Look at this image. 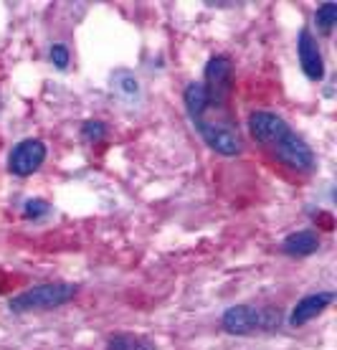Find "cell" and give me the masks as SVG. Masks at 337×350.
Masks as SVG:
<instances>
[{"mask_svg": "<svg viewBox=\"0 0 337 350\" xmlns=\"http://www.w3.org/2000/svg\"><path fill=\"white\" fill-rule=\"evenodd\" d=\"M246 127H249L251 137L259 145H264L284 167L297 170V173H310L312 167H314V152H312V148L279 114L251 112Z\"/></svg>", "mask_w": 337, "mask_h": 350, "instance_id": "obj_1", "label": "cell"}, {"mask_svg": "<svg viewBox=\"0 0 337 350\" xmlns=\"http://www.w3.org/2000/svg\"><path fill=\"white\" fill-rule=\"evenodd\" d=\"M221 325H224L226 333L231 335L274 333L279 325H282V310H277V307L234 305L224 312Z\"/></svg>", "mask_w": 337, "mask_h": 350, "instance_id": "obj_2", "label": "cell"}, {"mask_svg": "<svg viewBox=\"0 0 337 350\" xmlns=\"http://www.w3.org/2000/svg\"><path fill=\"white\" fill-rule=\"evenodd\" d=\"M77 297V287L66 282H53V284H38L26 292H21L8 302L10 312H36V310H53V307L66 305L69 299Z\"/></svg>", "mask_w": 337, "mask_h": 350, "instance_id": "obj_3", "label": "cell"}, {"mask_svg": "<svg viewBox=\"0 0 337 350\" xmlns=\"http://www.w3.org/2000/svg\"><path fill=\"white\" fill-rule=\"evenodd\" d=\"M196 124V130L198 135L203 137L208 148L218 152V155H226V158H234L243 150V142H241V135L236 130L231 122H206V120H198Z\"/></svg>", "mask_w": 337, "mask_h": 350, "instance_id": "obj_4", "label": "cell"}, {"mask_svg": "<svg viewBox=\"0 0 337 350\" xmlns=\"http://www.w3.org/2000/svg\"><path fill=\"white\" fill-rule=\"evenodd\" d=\"M203 87L208 92V102L211 107H221L231 94V87H234V66H231V59L228 56H213L206 66V81Z\"/></svg>", "mask_w": 337, "mask_h": 350, "instance_id": "obj_5", "label": "cell"}, {"mask_svg": "<svg viewBox=\"0 0 337 350\" xmlns=\"http://www.w3.org/2000/svg\"><path fill=\"white\" fill-rule=\"evenodd\" d=\"M46 142L41 140H33V137H28V140H21L13 148L8 158V170L18 178H28V175H33L38 167L46 163Z\"/></svg>", "mask_w": 337, "mask_h": 350, "instance_id": "obj_6", "label": "cell"}, {"mask_svg": "<svg viewBox=\"0 0 337 350\" xmlns=\"http://www.w3.org/2000/svg\"><path fill=\"white\" fill-rule=\"evenodd\" d=\"M297 51H299V66H302L304 77L310 81H322L325 79V62H322L320 46L314 41V36L302 28L299 38H297Z\"/></svg>", "mask_w": 337, "mask_h": 350, "instance_id": "obj_7", "label": "cell"}, {"mask_svg": "<svg viewBox=\"0 0 337 350\" xmlns=\"http://www.w3.org/2000/svg\"><path fill=\"white\" fill-rule=\"evenodd\" d=\"M335 302V292H314V295H307L302 297L292 310V317H289V325L292 327H302L310 320L320 315L322 310H327V305Z\"/></svg>", "mask_w": 337, "mask_h": 350, "instance_id": "obj_8", "label": "cell"}, {"mask_svg": "<svg viewBox=\"0 0 337 350\" xmlns=\"http://www.w3.org/2000/svg\"><path fill=\"white\" fill-rule=\"evenodd\" d=\"M320 249V237L317 231L312 228H304V231H297V234H289V237L282 241V252L286 256H310Z\"/></svg>", "mask_w": 337, "mask_h": 350, "instance_id": "obj_9", "label": "cell"}, {"mask_svg": "<svg viewBox=\"0 0 337 350\" xmlns=\"http://www.w3.org/2000/svg\"><path fill=\"white\" fill-rule=\"evenodd\" d=\"M183 102H185V109H188L191 122H198V120H203L206 109L211 107V102H208V92H206V87H203V81H193V84H188L185 94H183Z\"/></svg>", "mask_w": 337, "mask_h": 350, "instance_id": "obj_10", "label": "cell"}, {"mask_svg": "<svg viewBox=\"0 0 337 350\" xmlns=\"http://www.w3.org/2000/svg\"><path fill=\"white\" fill-rule=\"evenodd\" d=\"M112 89L122 96V99H127V102H132V99H137L139 96V81L135 74H130V71H114Z\"/></svg>", "mask_w": 337, "mask_h": 350, "instance_id": "obj_11", "label": "cell"}, {"mask_svg": "<svg viewBox=\"0 0 337 350\" xmlns=\"http://www.w3.org/2000/svg\"><path fill=\"white\" fill-rule=\"evenodd\" d=\"M107 350H155V345L147 340V338H139V335L120 333L109 338Z\"/></svg>", "mask_w": 337, "mask_h": 350, "instance_id": "obj_12", "label": "cell"}, {"mask_svg": "<svg viewBox=\"0 0 337 350\" xmlns=\"http://www.w3.org/2000/svg\"><path fill=\"white\" fill-rule=\"evenodd\" d=\"M314 23L320 28V33H329L337 23V3H325V5H320L317 13H314Z\"/></svg>", "mask_w": 337, "mask_h": 350, "instance_id": "obj_13", "label": "cell"}, {"mask_svg": "<svg viewBox=\"0 0 337 350\" xmlns=\"http://www.w3.org/2000/svg\"><path fill=\"white\" fill-rule=\"evenodd\" d=\"M81 135H84V140L87 142H102L104 137H107V124L99 122V120H92V122H87L84 127H81Z\"/></svg>", "mask_w": 337, "mask_h": 350, "instance_id": "obj_14", "label": "cell"}, {"mask_svg": "<svg viewBox=\"0 0 337 350\" xmlns=\"http://www.w3.org/2000/svg\"><path fill=\"white\" fill-rule=\"evenodd\" d=\"M49 211H51V206L46 201L31 198V201H26V206H23V216H26V219H38V216H46Z\"/></svg>", "mask_w": 337, "mask_h": 350, "instance_id": "obj_15", "label": "cell"}, {"mask_svg": "<svg viewBox=\"0 0 337 350\" xmlns=\"http://www.w3.org/2000/svg\"><path fill=\"white\" fill-rule=\"evenodd\" d=\"M69 49H66V46L64 44H53L51 46V62H53V66H56V69H66V66H69Z\"/></svg>", "mask_w": 337, "mask_h": 350, "instance_id": "obj_16", "label": "cell"}]
</instances>
